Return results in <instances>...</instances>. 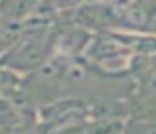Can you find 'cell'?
<instances>
[{
    "instance_id": "7a4b0ae2",
    "label": "cell",
    "mask_w": 156,
    "mask_h": 134,
    "mask_svg": "<svg viewBox=\"0 0 156 134\" xmlns=\"http://www.w3.org/2000/svg\"><path fill=\"white\" fill-rule=\"evenodd\" d=\"M27 23L22 20H7L0 23V55H4L24 34Z\"/></svg>"
},
{
    "instance_id": "3957f363",
    "label": "cell",
    "mask_w": 156,
    "mask_h": 134,
    "mask_svg": "<svg viewBox=\"0 0 156 134\" xmlns=\"http://www.w3.org/2000/svg\"><path fill=\"white\" fill-rule=\"evenodd\" d=\"M124 124L119 119H98L87 124L89 134H121Z\"/></svg>"
},
{
    "instance_id": "6da1fadb",
    "label": "cell",
    "mask_w": 156,
    "mask_h": 134,
    "mask_svg": "<svg viewBox=\"0 0 156 134\" xmlns=\"http://www.w3.org/2000/svg\"><path fill=\"white\" fill-rule=\"evenodd\" d=\"M55 55V29L35 25L24 30L20 39L0 55V67L12 74H30Z\"/></svg>"
},
{
    "instance_id": "5b68a950",
    "label": "cell",
    "mask_w": 156,
    "mask_h": 134,
    "mask_svg": "<svg viewBox=\"0 0 156 134\" xmlns=\"http://www.w3.org/2000/svg\"><path fill=\"white\" fill-rule=\"evenodd\" d=\"M86 2H89V3H94V2H101V0H86Z\"/></svg>"
},
{
    "instance_id": "277c9868",
    "label": "cell",
    "mask_w": 156,
    "mask_h": 134,
    "mask_svg": "<svg viewBox=\"0 0 156 134\" xmlns=\"http://www.w3.org/2000/svg\"><path fill=\"white\" fill-rule=\"evenodd\" d=\"M143 134H156V124H143Z\"/></svg>"
}]
</instances>
